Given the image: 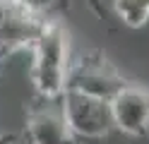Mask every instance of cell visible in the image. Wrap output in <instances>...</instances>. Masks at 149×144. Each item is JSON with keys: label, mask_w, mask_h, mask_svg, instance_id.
<instances>
[{"label": "cell", "mask_w": 149, "mask_h": 144, "mask_svg": "<svg viewBox=\"0 0 149 144\" xmlns=\"http://www.w3.org/2000/svg\"><path fill=\"white\" fill-rule=\"evenodd\" d=\"M48 17L34 15L29 10H22L12 3H3V12H0V63L7 55L26 51L43 31Z\"/></svg>", "instance_id": "obj_5"}, {"label": "cell", "mask_w": 149, "mask_h": 144, "mask_svg": "<svg viewBox=\"0 0 149 144\" xmlns=\"http://www.w3.org/2000/svg\"><path fill=\"white\" fill-rule=\"evenodd\" d=\"M24 137L29 144H79L72 134L63 111V94L60 96H39L26 111Z\"/></svg>", "instance_id": "obj_4"}, {"label": "cell", "mask_w": 149, "mask_h": 144, "mask_svg": "<svg viewBox=\"0 0 149 144\" xmlns=\"http://www.w3.org/2000/svg\"><path fill=\"white\" fill-rule=\"evenodd\" d=\"M7 3H12V5L22 7V10H29V12H34V15L48 17L58 5L65 3V0H7Z\"/></svg>", "instance_id": "obj_8"}, {"label": "cell", "mask_w": 149, "mask_h": 144, "mask_svg": "<svg viewBox=\"0 0 149 144\" xmlns=\"http://www.w3.org/2000/svg\"><path fill=\"white\" fill-rule=\"evenodd\" d=\"M63 111L77 142H101L113 132L108 101L79 94L74 89L63 91Z\"/></svg>", "instance_id": "obj_2"}, {"label": "cell", "mask_w": 149, "mask_h": 144, "mask_svg": "<svg viewBox=\"0 0 149 144\" xmlns=\"http://www.w3.org/2000/svg\"><path fill=\"white\" fill-rule=\"evenodd\" d=\"M125 84L127 79L101 53H87L77 63H70L65 89H74L79 94L94 96L101 101H111Z\"/></svg>", "instance_id": "obj_3"}, {"label": "cell", "mask_w": 149, "mask_h": 144, "mask_svg": "<svg viewBox=\"0 0 149 144\" xmlns=\"http://www.w3.org/2000/svg\"><path fill=\"white\" fill-rule=\"evenodd\" d=\"M113 130L127 137H144L149 132V86L125 84L108 101Z\"/></svg>", "instance_id": "obj_6"}, {"label": "cell", "mask_w": 149, "mask_h": 144, "mask_svg": "<svg viewBox=\"0 0 149 144\" xmlns=\"http://www.w3.org/2000/svg\"><path fill=\"white\" fill-rule=\"evenodd\" d=\"M70 72V38L58 22H46L31 46L29 82L39 96H60Z\"/></svg>", "instance_id": "obj_1"}, {"label": "cell", "mask_w": 149, "mask_h": 144, "mask_svg": "<svg viewBox=\"0 0 149 144\" xmlns=\"http://www.w3.org/2000/svg\"><path fill=\"white\" fill-rule=\"evenodd\" d=\"M3 3H5V0H0V12H3Z\"/></svg>", "instance_id": "obj_10"}, {"label": "cell", "mask_w": 149, "mask_h": 144, "mask_svg": "<svg viewBox=\"0 0 149 144\" xmlns=\"http://www.w3.org/2000/svg\"><path fill=\"white\" fill-rule=\"evenodd\" d=\"M113 10L127 29H142L149 24V0H113Z\"/></svg>", "instance_id": "obj_7"}, {"label": "cell", "mask_w": 149, "mask_h": 144, "mask_svg": "<svg viewBox=\"0 0 149 144\" xmlns=\"http://www.w3.org/2000/svg\"><path fill=\"white\" fill-rule=\"evenodd\" d=\"M17 142V134L7 132V134H0V144H15Z\"/></svg>", "instance_id": "obj_9"}]
</instances>
